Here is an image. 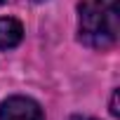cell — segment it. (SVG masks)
Masks as SVG:
<instances>
[{"mask_svg": "<svg viewBox=\"0 0 120 120\" xmlns=\"http://www.w3.org/2000/svg\"><path fill=\"white\" fill-rule=\"evenodd\" d=\"M111 115H118V92H113V99H111Z\"/></svg>", "mask_w": 120, "mask_h": 120, "instance_id": "obj_4", "label": "cell"}, {"mask_svg": "<svg viewBox=\"0 0 120 120\" xmlns=\"http://www.w3.org/2000/svg\"><path fill=\"white\" fill-rule=\"evenodd\" d=\"M71 120H94V118H87V115H73Z\"/></svg>", "mask_w": 120, "mask_h": 120, "instance_id": "obj_5", "label": "cell"}, {"mask_svg": "<svg viewBox=\"0 0 120 120\" xmlns=\"http://www.w3.org/2000/svg\"><path fill=\"white\" fill-rule=\"evenodd\" d=\"M80 40L90 47L106 49L115 45L120 31L118 0H80Z\"/></svg>", "mask_w": 120, "mask_h": 120, "instance_id": "obj_1", "label": "cell"}, {"mask_svg": "<svg viewBox=\"0 0 120 120\" xmlns=\"http://www.w3.org/2000/svg\"><path fill=\"white\" fill-rule=\"evenodd\" d=\"M0 120H45V115L33 99L10 97L0 104Z\"/></svg>", "mask_w": 120, "mask_h": 120, "instance_id": "obj_2", "label": "cell"}, {"mask_svg": "<svg viewBox=\"0 0 120 120\" xmlns=\"http://www.w3.org/2000/svg\"><path fill=\"white\" fill-rule=\"evenodd\" d=\"M33 3H45V0H33Z\"/></svg>", "mask_w": 120, "mask_h": 120, "instance_id": "obj_6", "label": "cell"}, {"mask_svg": "<svg viewBox=\"0 0 120 120\" xmlns=\"http://www.w3.org/2000/svg\"><path fill=\"white\" fill-rule=\"evenodd\" d=\"M24 38V28L17 19L12 17H3L0 19V49H12L21 42Z\"/></svg>", "mask_w": 120, "mask_h": 120, "instance_id": "obj_3", "label": "cell"}, {"mask_svg": "<svg viewBox=\"0 0 120 120\" xmlns=\"http://www.w3.org/2000/svg\"><path fill=\"white\" fill-rule=\"evenodd\" d=\"M3 3H5V0H0V5H3Z\"/></svg>", "mask_w": 120, "mask_h": 120, "instance_id": "obj_7", "label": "cell"}]
</instances>
